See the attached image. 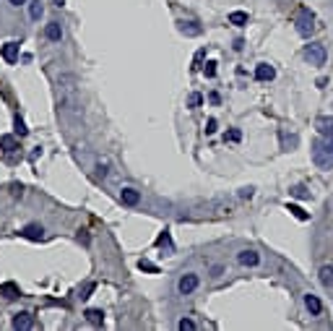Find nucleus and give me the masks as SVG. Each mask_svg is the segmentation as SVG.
<instances>
[{
  "instance_id": "nucleus-1",
  "label": "nucleus",
  "mask_w": 333,
  "mask_h": 331,
  "mask_svg": "<svg viewBox=\"0 0 333 331\" xmlns=\"http://www.w3.org/2000/svg\"><path fill=\"white\" fill-rule=\"evenodd\" d=\"M313 159L320 170H330L333 167V144H323V141H315L313 144Z\"/></svg>"
},
{
  "instance_id": "nucleus-2",
  "label": "nucleus",
  "mask_w": 333,
  "mask_h": 331,
  "mask_svg": "<svg viewBox=\"0 0 333 331\" xmlns=\"http://www.w3.org/2000/svg\"><path fill=\"white\" fill-rule=\"evenodd\" d=\"M198 284H201V277H198L195 271H188L180 277V282H177V292L180 295H193L198 290Z\"/></svg>"
},
{
  "instance_id": "nucleus-3",
  "label": "nucleus",
  "mask_w": 333,
  "mask_h": 331,
  "mask_svg": "<svg viewBox=\"0 0 333 331\" xmlns=\"http://www.w3.org/2000/svg\"><path fill=\"white\" fill-rule=\"evenodd\" d=\"M325 58H328V52H325L323 45H307V47H305V60H307L310 65H315V68L325 65Z\"/></svg>"
},
{
  "instance_id": "nucleus-4",
  "label": "nucleus",
  "mask_w": 333,
  "mask_h": 331,
  "mask_svg": "<svg viewBox=\"0 0 333 331\" xmlns=\"http://www.w3.org/2000/svg\"><path fill=\"white\" fill-rule=\"evenodd\" d=\"M11 326L18 328V331H26V328L34 326V316H32L29 311H21V313H16V316L11 318Z\"/></svg>"
},
{
  "instance_id": "nucleus-5",
  "label": "nucleus",
  "mask_w": 333,
  "mask_h": 331,
  "mask_svg": "<svg viewBox=\"0 0 333 331\" xmlns=\"http://www.w3.org/2000/svg\"><path fill=\"white\" fill-rule=\"evenodd\" d=\"M18 52H21V45L18 42H6L3 47H0V55H3V60L6 63H18Z\"/></svg>"
},
{
  "instance_id": "nucleus-6",
  "label": "nucleus",
  "mask_w": 333,
  "mask_h": 331,
  "mask_svg": "<svg viewBox=\"0 0 333 331\" xmlns=\"http://www.w3.org/2000/svg\"><path fill=\"white\" fill-rule=\"evenodd\" d=\"M302 300H305V308L310 311V316H320V313H323V302H320V297H318V295L307 292Z\"/></svg>"
},
{
  "instance_id": "nucleus-7",
  "label": "nucleus",
  "mask_w": 333,
  "mask_h": 331,
  "mask_svg": "<svg viewBox=\"0 0 333 331\" xmlns=\"http://www.w3.org/2000/svg\"><path fill=\"white\" fill-rule=\"evenodd\" d=\"M120 201H123L125 206H138V204H141V193H138L136 188H123V190H120Z\"/></svg>"
},
{
  "instance_id": "nucleus-8",
  "label": "nucleus",
  "mask_w": 333,
  "mask_h": 331,
  "mask_svg": "<svg viewBox=\"0 0 333 331\" xmlns=\"http://www.w3.org/2000/svg\"><path fill=\"white\" fill-rule=\"evenodd\" d=\"M276 76V68L271 63H258V68H255V78L258 81H274Z\"/></svg>"
},
{
  "instance_id": "nucleus-9",
  "label": "nucleus",
  "mask_w": 333,
  "mask_h": 331,
  "mask_svg": "<svg viewBox=\"0 0 333 331\" xmlns=\"http://www.w3.org/2000/svg\"><path fill=\"white\" fill-rule=\"evenodd\" d=\"M44 37H47V42H55L57 45V42L63 39V26L57 24V21H50V24L44 26Z\"/></svg>"
},
{
  "instance_id": "nucleus-10",
  "label": "nucleus",
  "mask_w": 333,
  "mask_h": 331,
  "mask_svg": "<svg viewBox=\"0 0 333 331\" xmlns=\"http://www.w3.org/2000/svg\"><path fill=\"white\" fill-rule=\"evenodd\" d=\"M237 261L242 263V266H258V263H260V253H255V251H239Z\"/></svg>"
},
{
  "instance_id": "nucleus-11",
  "label": "nucleus",
  "mask_w": 333,
  "mask_h": 331,
  "mask_svg": "<svg viewBox=\"0 0 333 331\" xmlns=\"http://www.w3.org/2000/svg\"><path fill=\"white\" fill-rule=\"evenodd\" d=\"M315 128H318V133L320 136H333V118H328V115H320L318 120H315Z\"/></svg>"
},
{
  "instance_id": "nucleus-12",
  "label": "nucleus",
  "mask_w": 333,
  "mask_h": 331,
  "mask_svg": "<svg viewBox=\"0 0 333 331\" xmlns=\"http://www.w3.org/2000/svg\"><path fill=\"white\" fill-rule=\"evenodd\" d=\"M302 13H305V18L297 24V32H299L302 37H310V34L315 32V26H313V13H310V11H302Z\"/></svg>"
},
{
  "instance_id": "nucleus-13",
  "label": "nucleus",
  "mask_w": 333,
  "mask_h": 331,
  "mask_svg": "<svg viewBox=\"0 0 333 331\" xmlns=\"http://www.w3.org/2000/svg\"><path fill=\"white\" fill-rule=\"evenodd\" d=\"M21 235H24L26 240H44V227L42 225H26L24 230H21Z\"/></svg>"
},
{
  "instance_id": "nucleus-14",
  "label": "nucleus",
  "mask_w": 333,
  "mask_h": 331,
  "mask_svg": "<svg viewBox=\"0 0 333 331\" xmlns=\"http://www.w3.org/2000/svg\"><path fill=\"white\" fill-rule=\"evenodd\" d=\"M83 316H86V321L92 323V326H102V323H104V313L99 311V308H88Z\"/></svg>"
},
{
  "instance_id": "nucleus-15",
  "label": "nucleus",
  "mask_w": 333,
  "mask_h": 331,
  "mask_svg": "<svg viewBox=\"0 0 333 331\" xmlns=\"http://www.w3.org/2000/svg\"><path fill=\"white\" fill-rule=\"evenodd\" d=\"M180 32L185 37H198V34H201V26H198L195 21H180Z\"/></svg>"
},
{
  "instance_id": "nucleus-16",
  "label": "nucleus",
  "mask_w": 333,
  "mask_h": 331,
  "mask_svg": "<svg viewBox=\"0 0 333 331\" xmlns=\"http://www.w3.org/2000/svg\"><path fill=\"white\" fill-rule=\"evenodd\" d=\"M248 13L245 11H232L229 13V24H234V26H248Z\"/></svg>"
},
{
  "instance_id": "nucleus-17",
  "label": "nucleus",
  "mask_w": 333,
  "mask_h": 331,
  "mask_svg": "<svg viewBox=\"0 0 333 331\" xmlns=\"http://www.w3.org/2000/svg\"><path fill=\"white\" fill-rule=\"evenodd\" d=\"M42 13H44L42 0H29V16H32V21H39V18H42Z\"/></svg>"
},
{
  "instance_id": "nucleus-18",
  "label": "nucleus",
  "mask_w": 333,
  "mask_h": 331,
  "mask_svg": "<svg viewBox=\"0 0 333 331\" xmlns=\"http://www.w3.org/2000/svg\"><path fill=\"white\" fill-rule=\"evenodd\" d=\"M0 149H3V151H16L18 149V141L13 139V136H0Z\"/></svg>"
},
{
  "instance_id": "nucleus-19",
  "label": "nucleus",
  "mask_w": 333,
  "mask_h": 331,
  "mask_svg": "<svg viewBox=\"0 0 333 331\" xmlns=\"http://www.w3.org/2000/svg\"><path fill=\"white\" fill-rule=\"evenodd\" d=\"M318 274H320V284L323 287H333V266H323Z\"/></svg>"
},
{
  "instance_id": "nucleus-20",
  "label": "nucleus",
  "mask_w": 333,
  "mask_h": 331,
  "mask_svg": "<svg viewBox=\"0 0 333 331\" xmlns=\"http://www.w3.org/2000/svg\"><path fill=\"white\" fill-rule=\"evenodd\" d=\"M286 211H292V214L299 219V222H307V219H310V214H307L302 206H297V204H286Z\"/></svg>"
},
{
  "instance_id": "nucleus-21",
  "label": "nucleus",
  "mask_w": 333,
  "mask_h": 331,
  "mask_svg": "<svg viewBox=\"0 0 333 331\" xmlns=\"http://www.w3.org/2000/svg\"><path fill=\"white\" fill-rule=\"evenodd\" d=\"M13 128H16V136H21V139H24V136L29 133V128H26V123H24V120H21L18 115L13 118Z\"/></svg>"
},
{
  "instance_id": "nucleus-22",
  "label": "nucleus",
  "mask_w": 333,
  "mask_h": 331,
  "mask_svg": "<svg viewBox=\"0 0 333 331\" xmlns=\"http://www.w3.org/2000/svg\"><path fill=\"white\" fill-rule=\"evenodd\" d=\"M138 269H141V271H148V274H159V266H154L151 261H143V258L138 261Z\"/></svg>"
},
{
  "instance_id": "nucleus-23",
  "label": "nucleus",
  "mask_w": 333,
  "mask_h": 331,
  "mask_svg": "<svg viewBox=\"0 0 333 331\" xmlns=\"http://www.w3.org/2000/svg\"><path fill=\"white\" fill-rule=\"evenodd\" d=\"M201 104H203V97L198 94V92H193V94L188 97V107H193V109H195V107H201Z\"/></svg>"
},
{
  "instance_id": "nucleus-24",
  "label": "nucleus",
  "mask_w": 333,
  "mask_h": 331,
  "mask_svg": "<svg viewBox=\"0 0 333 331\" xmlns=\"http://www.w3.org/2000/svg\"><path fill=\"white\" fill-rule=\"evenodd\" d=\"M224 141H232V144H237V141H242V130L239 128H232L229 133L224 136Z\"/></svg>"
},
{
  "instance_id": "nucleus-25",
  "label": "nucleus",
  "mask_w": 333,
  "mask_h": 331,
  "mask_svg": "<svg viewBox=\"0 0 333 331\" xmlns=\"http://www.w3.org/2000/svg\"><path fill=\"white\" fill-rule=\"evenodd\" d=\"M203 76H206V78H214V76H216V63H214V60H208V63L203 65Z\"/></svg>"
},
{
  "instance_id": "nucleus-26",
  "label": "nucleus",
  "mask_w": 333,
  "mask_h": 331,
  "mask_svg": "<svg viewBox=\"0 0 333 331\" xmlns=\"http://www.w3.org/2000/svg\"><path fill=\"white\" fill-rule=\"evenodd\" d=\"M177 328H180V331H193V328H195V321H190V318H183L180 323H177Z\"/></svg>"
},
{
  "instance_id": "nucleus-27",
  "label": "nucleus",
  "mask_w": 333,
  "mask_h": 331,
  "mask_svg": "<svg viewBox=\"0 0 333 331\" xmlns=\"http://www.w3.org/2000/svg\"><path fill=\"white\" fill-rule=\"evenodd\" d=\"M157 245H159V248H162V245H167V248H169V230H164V232L157 237Z\"/></svg>"
},
{
  "instance_id": "nucleus-28",
  "label": "nucleus",
  "mask_w": 333,
  "mask_h": 331,
  "mask_svg": "<svg viewBox=\"0 0 333 331\" xmlns=\"http://www.w3.org/2000/svg\"><path fill=\"white\" fill-rule=\"evenodd\" d=\"M255 196V188L248 185V188H239V198H253Z\"/></svg>"
},
{
  "instance_id": "nucleus-29",
  "label": "nucleus",
  "mask_w": 333,
  "mask_h": 331,
  "mask_svg": "<svg viewBox=\"0 0 333 331\" xmlns=\"http://www.w3.org/2000/svg\"><path fill=\"white\" fill-rule=\"evenodd\" d=\"M292 196H297V198H307L310 193H307V190H305L302 185H297V188H292Z\"/></svg>"
},
{
  "instance_id": "nucleus-30",
  "label": "nucleus",
  "mask_w": 333,
  "mask_h": 331,
  "mask_svg": "<svg viewBox=\"0 0 333 331\" xmlns=\"http://www.w3.org/2000/svg\"><path fill=\"white\" fill-rule=\"evenodd\" d=\"M81 242H83V245H88V230H78V235H76Z\"/></svg>"
},
{
  "instance_id": "nucleus-31",
  "label": "nucleus",
  "mask_w": 333,
  "mask_h": 331,
  "mask_svg": "<svg viewBox=\"0 0 333 331\" xmlns=\"http://www.w3.org/2000/svg\"><path fill=\"white\" fill-rule=\"evenodd\" d=\"M206 133H208V136H211V133H216V120H214V118L206 123Z\"/></svg>"
},
{
  "instance_id": "nucleus-32",
  "label": "nucleus",
  "mask_w": 333,
  "mask_h": 331,
  "mask_svg": "<svg viewBox=\"0 0 333 331\" xmlns=\"http://www.w3.org/2000/svg\"><path fill=\"white\" fill-rule=\"evenodd\" d=\"M92 292H94V282H92V284H86V290H83L81 297H83V300H86V297H92Z\"/></svg>"
},
{
  "instance_id": "nucleus-33",
  "label": "nucleus",
  "mask_w": 333,
  "mask_h": 331,
  "mask_svg": "<svg viewBox=\"0 0 333 331\" xmlns=\"http://www.w3.org/2000/svg\"><path fill=\"white\" fill-rule=\"evenodd\" d=\"M8 3H11L13 8H21V6H26V3H29V0H8Z\"/></svg>"
},
{
  "instance_id": "nucleus-34",
  "label": "nucleus",
  "mask_w": 333,
  "mask_h": 331,
  "mask_svg": "<svg viewBox=\"0 0 333 331\" xmlns=\"http://www.w3.org/2000/svg\"><path fill=\"white\" fill-rule=\"evenodd\" d=\"M55 6L60 8V6H65V0H55Z\"/></svg>"
}]
</instances>
